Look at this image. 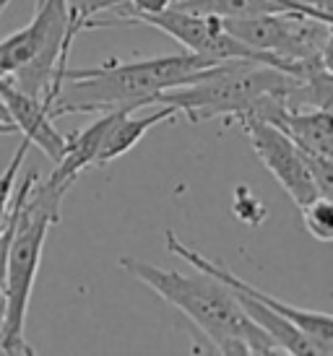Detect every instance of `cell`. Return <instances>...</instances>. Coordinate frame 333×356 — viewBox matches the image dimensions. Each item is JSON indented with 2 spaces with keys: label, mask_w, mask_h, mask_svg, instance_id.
<instances>
[{
  "label": "cell",
  "mask_w": 333,
  "mask_h": 356,
  "mask_svg": "<svg viewBox=\"0 0 333 356\" xmlns=\"http://www.w3.org/2000/svg\"><path fill=\"white\" fill-rule=\"evenodd\" d=\"M164 245L172 255L183 257L187 266H193L196 270L216 278L219 284H224V286L229 289L237 299H250V302H255V305L268 307V309L279 312V315L286 317V320H292L294 325L304 333V338L313 343L315 354L318 356H331L333 354V320H331L328 312L292 307V305H286V302H281V299L271 297L268 291L253 286V284H247L245 278H240L235 270H229V268H224L222 263L211 260V257L201 255V252H196L193 248H187L185 242H180V237H177L175 232H166Z\"/></svg>",
  "instance_id": "obj_6"
},
{
  "label": "cell",
  "mask_w": 333,
  "mask_h": 356,
  "mask_svg": "<svg viewBox=\"0 0 333 356\" xmlns=\"http://www.w3.org/2000/svg\"><path fill=\"white\" fill-rule=\"evenodd\" d=\"M0 102L8 112L10 122L16 125V133L29 138L34 146H40L42 154L52 164H58L65 151V136L52 125L45 102L19 89L8 76H0Z\"/></svg>",
  "instance_id": "obj_8"
},
{
  "label": "cell",
  "mask_w": 333,
  "mask_h": 356,
  "mask_svg": "<svg viewBox=\"0 0 333 356\" xmlns=\"http://www.w3.org/2000/svg\"><path fill=\"white\" fill-rule=\"evenodd\" d=\"M70 185L47 177L37 182V172H29L16 190V213L3 255V284H0V351L3 354H31L24 338L31 291L40 270L45 239L52 224H58L60 203Z\"/></svg>",
  "instance_id": "obj_2"
},
{
  "label": "cell",
  "mask_w": 333,
  "mask_h": 356,
  "mask_svg": "<svg viewBox=\"0 0 333 356\" xmlns=\"http://www.w3.org/2000/svg\"><path fill=\"white\" fill-rule=\"evenodd\" d=\"M302 211L304 229L313 234L318 242H331L333 239V203L325 195H315L313 200H307Z\"/></svg>",
  "instance_id": "obj_10"
},
{
  "label": "cell",
  "mask_w": 333,
  "mask_h": 356,
  "mask_svg": "<svg viewBox=\"0 0 333 356\" xmlns=\"http://www.w3.org/2000/svg\"><path fill=\"white\" fill-rule=\"evenodd\" d=\"M0 122H8V125H13L8 118V112H6V107H3V102H0Z\"/></svg>",
  "instance_id": "obj_13"
},
{
  "label": "cell",
  "mask_w": 333,
  "mask_h": 356,
  "mask_svg": "<svg viewBox=\"0 0 333 356\" xmlns=\"http://www.w3.org/2000/svg\"><path fill=\"white\" fill-rule=\"evenodd\" d=\"M29 146H31L29 138H21L13 159L8 161L6 172L0 175V232H3L6 221H8V216H10L13 193H16V177H19V169H21V164H24V159H26V154H29Z\"/></svg>",
  "instance_id": "obj_11"
},
{
  "label": "cell",
  "mask_w": 333,
  "mask_h": 356,
  "mask_svg": "<svg viewBox=\"0 0 333 356\" xmlns=\"http://www.w3.org/2000/svg\"><path fill=\"white\" fill-rule=\"evenodd\" d=\"M120 268L127 276L146 284L166 305L190 317L219 354H281L274 338L247 315L235 294L216 278L201 270L198 276H185L180 270L159 268L138 257H120Z\"/></svg>",
  "instance_id": "obj_3"
},
{
  "label": "cell",
  "mask_w": 333,
  "mask_h": 356,
  "mask_svg": "<svg viewBox=\"0 0 333 356\" xmlns=\"http://www.w3.org/2000/svg\"><path fill=\"white\" fill-rule=\"evenodd\" d=\"M232 37L258 52L286 63L331 60V21L300 10L261 13L245 19H219Z\"/></svg>",
  "instance_id": "obj_5"
},
{
  "label": "cell",
  "mask_w": 333,
  "mask_h": 356,
  "mask_svg": "<svg viewBox=\"0 0 333 356\" xmlns=\"http://www.w3.org/2000/svg\"><path fill=\"white\" fill-rule=\"evenodd\" d=\"M177 115L180 112L175 107H169V104H162V107L148 112V115L120 112L118 118L112 120V125L107 128L102 143H99V151L97 156H94V167H104V164H112L115 159L125 156L127 151L133 149L154 125L166 122V120H175Z\"/></svg>",
  "instance_id": "obj_9"
},
{
  "label": "cell",
  "mask_w": 333,
  "mask_h": 356,
  "mask_svg": "<svg viewBox=\"0 0 333 356\" xmlns=\"http://www.w3.org/2000/svg\"><path fill=\"white\" fill-rule=\"evenodd\" d=\"M125 3L138 10H162L169 6V0H125Z\"/></svg>",
  "instance_id": "obj_12"
},
{
  "label": "cell",
  "mask_w": 333,
  "mask_h": 356,
  "mask_svg": "<svg viewBox=\"0 0 333 356\" xmlns=\"http://www.w3.org/2000/svg\"><path fill=\"white\" fill-rule=\"evenodd\" d=\"M237 122L242 125L245 136L250 138L255 156L263 161V167L274 175L286 195L297 203V208L304 206L307 200H313L315 195H320L315 188V179L310 175L304 154L281 130L271 125L268 120H261L255 115H242V118H237Z\"/></svg>",
  "instance_id": "obj_7"
},
{
  "label": "cell",
  "mask_w": 333,
  "mask_h": 356,
  "mask_svg": "<svg viewBox=\"0 0 333 356\" xmlns=\"http://www.w3.org/2000/svg\"><path fill=\"white\" fill-rule=\"evenodd\" d=\"M300 79L284 70L253 60H226L216 63L196 79L166 89L157 97V104H169L183 112L190 122H203L214 118H242L250 115L268 97L289 99Z\"/></svg>",
  "instance_id": "obj_4"
},
{
  "label": "cell",
  "mask_w": 333,
  "mask_h": 356,
  "mask_svg": "<svg viewBox=\"0 0 333 356\" xmlns=\"http://www.w3.org/2000/svg\"><path fill=\"white\" fill-rule=\"evenodd\" d=\"M216 60L196 52H180L151 60L120 63L109 60L97 68H65L49 118L88 115V112H138L144 104H157L166 89L201 79Z\"/></svg>",
  "instance_id": "obj_1"
}]
</instances>
